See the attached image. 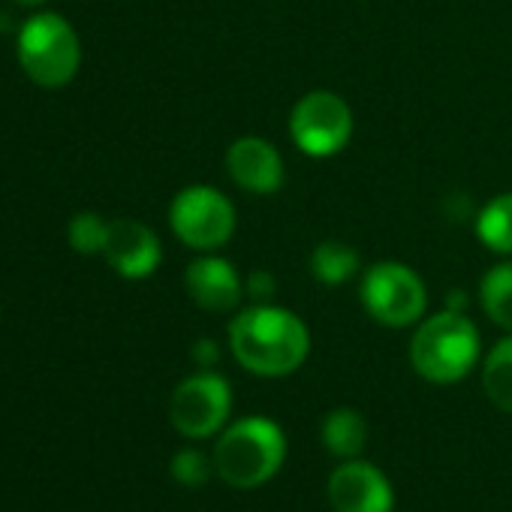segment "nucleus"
Listing matches in <instances>:
<instances>
[{
  "instance_id": "obj_1",
  "label": "nucleus",
  "mask_w": 512,
  "mask_h": 512,
  "mask_svg": "<svg viewBox=\"0 0 512 512\" xmlns=\"http://www.w3.org/2000/svg\"><path fill=\"white\" fill-rule=\"evenodd\" d=\"M229 350L235 362L256 377H287L311 353L305 320L278 305H250L229 323Z\"/></svg>"
},
{
  "instance_id": "obj_2",
  "label": "nucleus",
  "mask_w": 512,
  "mask_h": 512,
  "mask_svg": "<svg viewBox=\"0 0 512 512\" xmlns=\"http://www.w3.org/2000/svg\"><path fill=\"white\" fill-rule=\"evenodd\" d=\"M482 353L479 329L464 311L443 308L440 314L419 323L410 341L413 371L437 386H452L464 380Z\"/></svg>"
},
{
  "instance_id": "obj_3",
  "label": "nucleus",
  "mask_w": 512,
  "mask_h": 512,
  "mask_svg": "<svg viewBox=\"0 0 512 512\" xmlns=\"http://www.w3.org/2000/svg\"><path fill=\"white\" fill-rule=\"evenodd\" d=\"M287 458V437L275 419L247 416L223 428L214 446V473L232 488H256L269 482Z\"/></svg>"
},
{
  "instance_id": "obj_4",
  "label": "nucleus",
  "mask_w": 512,
  "mask_h": 512,
  "mask_svg": "<svg viewBox=\"0 0 512 512\" xmlns=\"http://www.w3.org/2000/svg\"><path fill=\"white\" fill-rule=\"evenodd\" d=\"M25 76L40 88H64L82 67V43L76 28L58 13L31 16L16 40Z\"/></svg>"
},
{
  "instance_id": "obj_5",
  "label": "nucleus",
  "mask_w": 512,
  "mask_h": 512,
  "mask_svg": "<svg viewBox=\"0 0 512 512\" xmlns=\"http://www.w3.org/2000/svg\"><path fill=\"white\" fill-rule=\"evenodd\" d=\"M362 308L386 329H407L422 323L428 308V290L416 269L398 260H380L365 269L359 287Z\"/></svg>"
},
{
  "instance_id": "obj_6",
  "label": "nucleus",
  "mask_w": 512,
  "mask_h": 512,
  "mask_svg": "<svg viewBox=\"0 0 512 512\" xmlns=\"http://www.w3.org/2000/svg\"><path fill=\"white\" fill-rule=\"evenodd\" d=\"M235 205L211 184H190L175 193L169 205V226L175 238L199 253H217L235 235Z\"/></svg>"
},
{
  "instance_id": "obj_7",
  "label": "nucleus",
  "mask_w": 512,
  "mask_h": 512,
  "mask_svg": "<svg viewBox=\"0 0 512 512\" xmlns=\"http://www.w3.org/2000/svg\"><path fill=\"white\" fill-rule=\"evenodd\" d=\"M353 124L350 103L335 91L317 88L296 100L290 112V139L305 157L329 160L350 145Z\"/></svg>"
},
{
  "instance_id": "obj_8",
  "label": "nucleus",
  "mask_w": 512,
  "mask_h": 512,
  "mask_svg": "<svg viewBox=\"0 0 512 512\" xmlns=\"http://www.w3.org/2000/svg\"><path fill=\"white\" fill-rule=\"evenodd\" d=\"M232 410V389L226 377L214 374L211 368L181 380L169 401V419L178 434L190 440H202L217 434Z\"/></svg>"
},
{
  "instance_id": "obj_9",
  "label": "nucleus",
  "mask_w": 512,
  "mask_h": 512,
  "mask_svg": "<svg viewBox=\"0 0 512 512\" xmlns=\"http://www.w3.org/2000/svg\"><path fill=\"white\" fill-rule=\"evenodd\" d=\"M226 172L235 187L253 196H275L287 181V163L281 151L263 136H238L226 148Z\"/></svg>"
},
{
  "instance_id": "obj_10",
  "label": "nucleus",
  "mask_w": 512,
  "mask_h": 512,
  "mask_svg": "<svg viewBox=\"0 0 512 512\" xmlns=\"http://www.w3.org/2000/svg\"><path fill=\"white\" fill-rule=\"evenodd\" d=\"M103 256L112 266V272L121 275L124 281H145L160 269L163 247L151 226L133 217H121L109 223V241Z\"/></svg>"
},
{
  "instance_id": "obj_11",
  "label": "nucleus",
  "mask_w": 512,
  "mask_h": 512,
  "mask_svg": "<svg viewBox=\"0 0 512 512\" xmlns=\"http://www.w3.org/2000/svg\"><path fill=\"white\" fill-rule=\"evenodd\" d=\"M329 503L335 512H392L395 494L380 467L350 458L329 476Z\"/></svg>"
},
{
  "instance_id": "obj_12",
  "label": "nucleus",
  "mask_w": 512,
  "mask_h": 512,
  "mask_svg": "<svg viewBox=\"0 0 512 512\" xmlns=\"http://www.w3.org/2000/svg\"><path fill=\"white\" fill-rule=\"evenodd\" d=\"M184 290L193 305L211 314H229L244 299V278L217 253H202L184 269Z\"/></svg>"
},
{
  "instance_id": "obj_13",
  "label": "nucleus",
  "mask_w": 512,
  "mask_h": 512,
  "mask_svg": "<svg viewBox=\"0 0 512 512\" xmlns=\"http://www.w3.org/2000/svg\"><path fill=\"white\" fill-rule=\"evenodd\" d=\"M362 269V256L353 244L326 238L311 253V275L326 287H341L353 281Z\"/></svg>"
},
{
  "instance_id": "obj_14",
  "label": "nucleus",
  "mask_w": 512,
  "mask_h": 512,
  "mask_svg": "<svg viewBox=\"0 0 512 512\" xmlns=\"http://www.w3.org/2000/svg\"><path fill=\"white\" fill-rule=\"evenodd\" d=\"M476 238L500 256H512V190L491 196L473 217Z\"/></svg>"
},
{
  "instance_id": "obj_15",
  "label": "nucleus",
  "mask_w": 512,
  "mask_h": 512,
  "mask_svg": "<svg viewBox=\"0 0 512 512\" xmlns=\"http://www.w3.org/2000/svg\"><path fill=\"white\" fill-rule=\"evenodd\" d=\"M368 422L353 407H338L323 419V443L335 458H356L365 449Z\"/></svg>"
},
{
  "instance_id": "obj_16",
  "label": "nucleus",
  "mask_w": 512,
  "mask_h": 512,
  "mask_svg": "<svg viewBox=\"0 0 512 512\" xmlns=\"http://www.w3.org/2000/svg\"><path fill=\"white\" fill-rule=\"evenodd\" d=\"M479 305L494 326L512 335V263H497L482 275Z\"/></svg>"
},
{
  "instance_id": "obj_17",
  "label": "nucleus",
  "mask_w": 512,
  "mask_h": 512,
  "mask_svg": "<svg viewBox=\"0 0 512 512\" xmlns=\"http://www.w3.org/2000/svg\"><path fill=\"white\" fill-rule=\"evenodd\" d=\"M482 389L497 410L512 413V335L488 350L482 365Z\"/></svg>"
},
{
  "instance_id": "obj_18",
  "label": "nucleus",
  "mask_w": 512,
  "mask_h": 512,
  "mask_svg": "<svg viewBox=\"0 0 512 512\" xmlns=\"http://www.w3.org/2000/svg\"><path fill=\"white\" fill-rule=\"evenodd\" d=\"M109 223L106 217H100L97 211H79L70 226H67V241L76 253L82 256H94V253H103L106 250V241H109Z\"/></svg>"
},
{
  "instance_id": "obj_19",
  "label": "nucleus",
  "mask_w": 512,
  "mask_h": 512,
  "mask_svg": "<svg viewBox=\"0 0 512 512\" xmlns=\"http://www.w3.org/2000/svg\"><path fill=\"white\" fill-rule=\"evenodd\" d=\"M211 467H214V461H208L199 449H178L172 455V464H169L172 479L187 485V488L205 485L208 476H211Z\"/></svg>"
},
{
  "instance_id": "obj_20",
  "label": "nucleus",
  "mask_w": 512,
  "mask_h": 512,
  "mask_svg": "<svg viewBox=\"0 0 512 512\" xmlns=\"http://www.w3.org/2000/svg\"><path fill=\"white\" fill-rule=\"evenodd\" d=\"M275 290H278V281L275 275H269L266 269H253L247 278H244V296L253 302V305H269L275 299Z\"/></svg>"
},
{
  "instance_id": "obj_21",
  "label": "nucleus",
  "mask_w": 512,
  "mask_h": 512,
  "mask_svg": "<svg viewBox=\"0 0 512 512\" xmlns=\"http://www.w3.org/2000/svg\"><path fill=\"white\" fill-rule=\"evenodd\" d=\"M217 359H220V347L211 338H202V341L193 344V362L196 365L211 368V365H217Z\"/></svg>"
},
{
  "instance_id": "obj_22",
  "label": "nucleus",
  "mask_w": 512,
  "mask_h": 512,
  "mask_svg": "<svg viewBox=\"0 0 512 512\" xmlns=\"http://www.w3.org/2000/svg\"><path fill=\"white\" fill-rule=\"evenodd\" d=\"M446 308H449V311H464V308H467V296L458 293V290H452V293L446 296Z\"/></svg>"
},
{
  "instance_id": "obj_23",
  "label": "nucleus",
  "mask_w": 512,
  "mask_h": 512,
  "mask_svg": "<svg viewBox=\"0 0 512 512\" xmlns=\"http://www.w3.org/2000/svg\"><path fill=\"white\" fill-rule=\"evenodd\" d=\"M13 4H19V7H28V10H34V7H43L46 0H13Z\"/></svg>"
}]
</instances>
